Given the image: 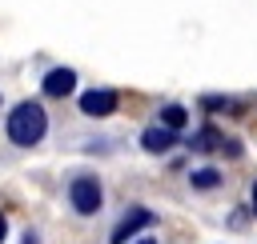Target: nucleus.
I'll return each mask as SVG.
<instances>
[{"mask_svg": "<svg viewBox=\"0 0 257 244\" xmlns=\"http://www.w3.org/2000/svg\"><path fill=\"white\" fill-rule=\"evenodd\" d=\"M48 132V112L36 104V100H20L12 112H8V140L20 144V148H32L40 144Z\"/></svg>", "mask_w": 257, "mask_h": 244, "instance_id": "f257e3e1", "label": "nucleus"}, {"mask_svg": "<svg viewBox=\"0 0 257 244\" xmlns=\"http://www.w3.org/2000/svg\"><path fill=\"white\" fill-rule=\"evenodd\" d=\"M68 200H72V208L80 216H92L100 208V184H96V176H76L72 188H68Z\"/></svg>", "mask_w": 257, "mask_h": 244, "instance_id": "f03ea898", "label": "nucleus"}, {"mask_svg": "<svg viewBox=\"0 0 257 244\" xmlns=\"http://www.w3.org/2000/svg\"><path fill=\"white\" fill-rule=\"evenodd\" d=\"M80 112L84 116H112L116 112V92L112 88H92L80 96Z\"/></svg>", "mask_w": 257, "mask_h": 244, "instance_id": "7ed1b4c3", "label": "nucleus"}, {"mask_svg": "<svg viewBox=\"0 0 257 244\" xmlns=\"http://www.w3.org/2000/svg\"><path fill=\"white\" fill-rule=\"evenodd\" d=\"M153 224V212L149 208H128L124 216H120V224L112 228V244H124L133 232H141V228H149Z\"/></svg>", "mask_w": 257, "mask_h": 244, "instance_id": "20e7f679", "label": "nucleus"}, {"mask_svg": "<svg viewBox=\"0 0 257 244\" xmlns=\"http://www.w3.org/2000/svg\"><path fill=\"white\" fill-rule=\"evenodd\" d=\"M177 144V128H165V124H153V128H145L141 132V148L145 152H153V156H161V152H169Z\"/></svg>", "mask_w": 257, "mask_h": 244, "instance_id": "39448f33", "label": "nucleus"}, {"mask_svg": "<svg viewBox=\"0 0 257 244\" xmlns=\"http://www.w3.org/2000/svg\"><path fill=\"white\" fill-rule=\"evenodd\" d=\"M40 88H44L48 96H68V92L76 88V72H72V68H52Z\"/></svg>", "mask_w": 257, "mask_h": 244, "instance_id": "423d86ee", "label": "nucleus"}, {"mask_svg": "<svg viewBox=\"0 0 257 244\" xmlns=\"http://www.w3.org/2000/svg\"><path fill=\"white\" fill-rule=\"evenodd\" d=\"M185 120H189V112H185L181 104H165V108H161V124H165V128H185Z\"/></svg>", "mask_w": 257, "mask_h": 244, "instance_id": "0eeeda50", "label": "nucleus"}, {"mask_svg": "<svg viewBox=\"0 0 257 244\" xmlns=\"http://www.w3.org/2000/svg\"><path fill=\"white\" fill-rule=\"evenodd\" d=\"M189 184H193V188H217V184H221V172H217V168H197V172L189 176Z\"/></svg>", "mask_w": 257, "mask_h": 244, "instance_id": "6e6552de", "label": "nucleus"}, {"mask_svg": "<svg viewBox=\"0 0 257 244\" xmlns=\"http://www.w3.org/2000/svg\"><path fill=\"white\" fill-rule=\"evenodd\" d=\"M213 144H221V132H217V128H205V132L193 136V148H197V152H205V148H213Z\"/></svg>", "mask_w": 257, "mask_h": 244, "instance_id": "1a4fd4ad", "label": "nucleus"}, {"mask_svg": "<svg viewBox=\"0 0 257 244\" xmlns=\"http://www.w3.org/2000/svg\"><path fill=\"white\" fill-rule=\"evenodd\" d=\"M4 236H8V220L0 216V244H4Z\"/></svg>", "mask_w": 257, "mask_h": 244, "instance_id": "9d476101", "label": "nucleus"}, {"mask_svg": "<svg viewBox=\"0 0 257 244\" xmlns=\"http://www.w3.org/2000/svg\"><path fill=\"white\" fill-rule=\"evenodd\" d=\"M253 216H257V184H253Z\"/></svg>", "mask_w": 257, "mask_h": 244, "instance_id": "9b49d317", "label": "nucleus"}, {"mask_svg": "<svg viewBox=\"0 0 257 244\" xmlns=\"http://www.w3.org/2000/svg\"><path fill=\"white\" fill-rule=\"evenodd\" d=\"M137 244H157V240H137Z\"/></svg>", "mask_w": 257, "mask_h": 244, "instance_id": "f8f14e48", "label": "nucleus"}]
</instances>
